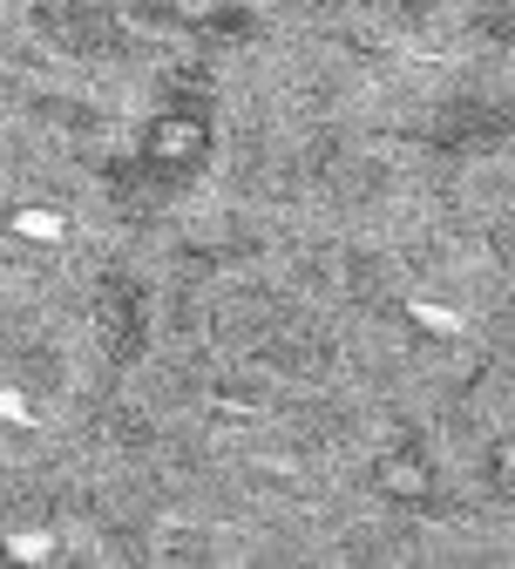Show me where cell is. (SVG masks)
<instances>
[{"instance_id":"3","label":"cell","mask_w":515,"mask_h":569,"mask_svg":"<svg viewBox=\"0 0 515 569\" xmlns=\"http://www.w3.org/2000/svg\"><path fill=\"white\" fill-rule=\"evenodd\" d=\"M380 488L394 495V502H427V495H434V468H427V455H414V448L387 455V461H380Z\"/></svg>"},{"instance_id":"2","label":"cell","mask_w":515,"mask_h":569,"mask_svg":"<svg viewBox=\"0 0 515 569\" xmlns=\"http://www.w3.org/2000/svg\"><path fill=\"white\" fill-rule=\"evenodd\" d=\"M204 116H184V109H170L157 129H150V142H142V157H150V170H177V163H197L204 157Z\"/></svg>"},{"instance_id":"1","label":"cell","mask_w":515,"mask_h":569,"mask_svg":"<svg viewBox=\"0 0 515 569\" xmlns=\"http://www.w3.org/2000/svg\"><path fill=\"white\" fill-rule=\"evenodd\" d=\"M96 326H102L116 360H136V352H142V299H136V284H102Z\"/></svg>"},{"instance_id":"4","label":"cell","mask_w":515,"mask_h":569,"mask_svg":"<svg viewBox=\"0 0 515 569\" xmlns=\"http://www.w3.org/2000/svg\"><path fill=\"white\" fill-rule=\"evenodd\" d=\"M488 461H495V468H488V475H495V495H508V502H515V441H502Z\"/></svg>"}]
</instances>
